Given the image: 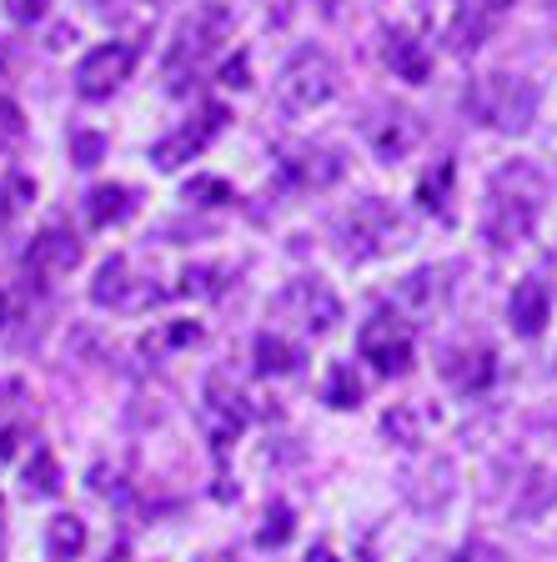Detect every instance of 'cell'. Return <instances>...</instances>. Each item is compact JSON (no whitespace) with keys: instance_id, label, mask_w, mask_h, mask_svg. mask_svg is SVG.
<instances>
[{"instance_id":"obj_1","label":"cell","mask_w":557,"mask_h":562,"mask_svg":"<svg viewBox=\"0 0 557 562\" xmlns=\"http://www.w3.org/2000/svg\"><path fill=\"white\" fill-rule=\"evenodd\" d=\"M467 111L488 126L508 131V136H523L537 121V86L523 76H482L477 86H467Z\"/></svg>"},{"instance_id":"obj_2","label":"cell","mask_w":557,"mask_h":562,"mask_svg":"<svg viewBox=\"0 0 557 562\" xmlns=\"http://www.w3.org/2000/svg\"><path fill=\"white\" fill-rule=\"evenodd\" d=\"M337 95V66H332V56L316 46H302L297 56L281 66L277 76V105L287 111V116H307V111H316V105H326Z\"/></svg>"},{"instance_id":"obj_3","label":"cell","mask_w":557,"mask_h":562,"mask_svg":"<svg viewBox=\"0 0 557 562\" xmlns=\"http://www.w3.org/2000/svg\"><path fill=\"white\" fill-rule=\"evenodd\" d=\"M397 236H402V222H397V211L382 196L352 201V211L342 216V251L352 261L382 257L387 246H397Z\"/></svg>"},{"instance_id":"obj_4","label":"cell","mask_w":557,"mask_h":562,"mask_svg":"<svg viewBox=\"0 0 557 562\" xmlns=\"http://www.w3.org/2000/svg\"><path fill=\"white\" fill-rule=\"evenodd\" d=\"M271 312H277L281 322H297L302 331H332L342 322V302L322 277H297L287 292L271 302Z\"/></svg>"},{"instance_id":"obj_5","label":"cell","mask_w":557,"mask_h":562,"mask_svg":"<svg viewBox=\"0 0 557 562\" xmlns=\"http://www.w3.org/2000/svg\"><path fill=\"white\" fill-rule=\"evenodd\" d=\"M226 35H232V11H226V5H216V0H207V5H197V11L181 21V31H176V41H171V56H166V66H171V70L197 66V60L211 56V50H216Z\"/></svg>"},{"instance_id":"obj_6","label":"cell","mask_w":557,"mask_h":562,"mask_svg":"<svg viewBox=\"0 0 557 562\" xmlns=\"http://www.w3.org/2000/svg\"><path fill=\"white\" fill-rule=\"evenodd\" d=\"M131 66H136V50L121 46V41H105V46L81 56V66H76V91H81L86 101H101V95H111L126 81Z\"/></svg>"},{"instance_id":"obj_7","label":"cell","mask_w":557,"mask_h":562,"mask_svg":"<svg viewBox=\"0 0 557 562\" xmlns=\"http://www.w3.org/2000/svg\"><path fill=\"white\" fill-rule=\"evenodd\" d=\"M361 357L382 376H406L412 372V341H406V327L397 316H371L361 327Z\"/></svg>"},{"instance_id":"obj_8","label":"cell","mask_w":557,"mask_h":562,"mask_svg":"<svg viewBox=\"0 0 557 562\" xmlns=\"http://www.w3.org/2000/svg\"><path fill=\"white\" fill-rule=\"evenodd\" d=\"M537 226V201H523V196H508V191H492L488 206H482V236L488 246H517L527 241Z\"/></svg>"},{"instance_id":"obj_9","label":"cell","mask_w":557,"mask_h":562,"mask_svg":"<svg viewBox=\"0 0 557 562\" xmlns=\"http://www.w3.org/2000/svg\"><path fill=\"white\" fill-rule=\"evenodd\" d=\"M221 126H226V111H221V105H207L197 126H181V131H171V136L156 140V146H152V161L161 166V171H176L181 161H191V156L207 151L211 136H216Z\"/></svg>"},{"instance_id":"obj_10","label":"cell","mask_w":557,"mask_h":562,"mask_svg":"<svg viewBox=\"0 0 557 562\" xmlns=\"http://www.w3.org/2000/svg\"><path fill=\"white\" fill-rule=\"evenodd\" d=\"M457 472L447 457H432V462H422V468H412L402 477V492H406V503L417 507V513H442V507L453 503V492H457Z\"/></svg>"},{"instance_id":"obj_11","label":"cell","mask_w":557,"mask_h":562,"mask_svg":"<svg viewBox=\"0 0 557 562\" xmlns=\"http://www.w3.org/2000/svg\"><path fill=\"white\" fill-rule=\"evenodd\" d=\"M81 261V241L70 232H41L31 241V251H25V271L31 277H41V281H56V277H70V267Z\"/></svg>"},{"instance_id":"obj_12","label":"cell","mask_w":557,"mask_h":562,"mask_svg":"<svg viewBox=\"0 0 557 562\" xmlns=\"http://www.w3.org/2000/svg\"><path fill=\"white\" fill-rule=\"evenodd\" d=\"M547 316H553V292H547L543 281H517V286H512V296H508L512 331L533 341V337H543Z\"/></svg>"},{"instance_id":"obj_13","label":"cell","mask_w":557,"mask_h":562,"mask_svg":"<svg viewBox=\"0 0 557 562\" xmlns=\"http://www.w3.org/2000/svg\"><path fill=\"white\" fill-rule=\"evenodd\" d=\"M442 302H447V271L442 267H417L397 281V306L406 316H432Z\"/></svg>"},{"instance_id":"obj_14","label":"cell","mask_w":557,"mask_h":562,"mask_svg":"<svg viewBox=\"0 0 557 562\" xmlns=\"http://www.w3.org/2000/svg\"><path fill=\"white\" fill-rule=\"evenodd\" d=\"M287 171H291V181H297V187L322 191V187H332V181L342 176V156L337 151H297L287 161Z\"/></svg>"},{"instance_id":"obj_15","label":"cell","mask_w":557,"mask_h":562,"mask_svg":"<svg viewBox=\"0 0 557 562\" xmlns=\"http://www.w3.org/2000/svg\"><path fill=\"white\" fill-rule=\"evenodd\" d=\"M387 66H392L402 81H427L432 56L422 50V41H412L406 31H392L387 35Z\"/></svg>"},{"instance_id":"obj_16","label":"cell","mask_w":557,"mask_h":562,"mask_svg":"<svg viewBox=\"0 0 557 562\" xmlns=\"http://www.w3.org/2000/svg\"><path fill=\"white\" fill-rule=\"evenodd\" d=\"M553 503H557V482L547 472H527V482H517V497H512V517L517 522H537Z\"/></svg>"},{"instance_id":"obj_17","label":"cell","mask_w":557,"mask_h":562,"mask_svg":"<svg viewBox=\"0 0 557 562\" xmlns=\"http://www.w3.org/2000/svg\"><path fill=\"white\" fill-rule=\"evenodd\" d=\"M412 140H417V121L406 116V111H392V116H382V126H371V151L382 156V161H397Z\"/></svg>"},{"instance_id":"obj_18","label":"cell","mask_w":557,"mask_h":562,"mask_svg":"<svg viewBox=\"0 0 557 562\" xmlns=\"http://www.w3.org/2000/svg\"><path fill=\"white\" fill-rule=\"evenodd\" d=\"M131 216V187H96L91 196H86V222L101 232V226H116V222H126Z\"/></svg>"},{"instance_id":"obj_19","label":"cell","mask_w":557,"mask_h":562,"mask_svg":"<svg viewBox=\"0 0 557 562\" xmlns=\"http://www.w3.org/2000/svg\"><path fill=\"white\" fill-rule=\"evenodd\" d=\"M81 548H86V522H81V517H70V513L51 517V522H46V552H51V562L81 558Z\"/></svg>"},{"instance_id":"obj_20","label":"cell","mask_w":557,"mask_h":562,"mask_svg":"<svg viewBox=\"0 0 557 562\" xmlns=\"http://www.w3.org/2000/svg\"><path fill=\"white\" fill-rule=\"evenodd\" d=\"M492 191H508V196H523V201H543L547 181L533 161H512V166H498L492 176Z\"/></svg>"},{"instance_id":"obj_21","label":"cell","mask_w":557,"mask_h":562,"mask_svg":"<svg viewBox=\"0 0 557 562\" xmlns=\"http://www.w3.org/2000/svg\"><path fill=\"white\" fill-rule=\"evenodd\" d=\"M126 292H131V267H126V257L101 261V271H96V281H91V302H96V306H126Z\"/></svg>"},{"instance_id":"obj_22","label":"cell","mask_w":557,"mask_h":562,"mask_svg":"<svg viewBox=\"0 0 557 562\" xmlns=\"http://www.w3.org/2000/svg\"><path fill=\"white\" fill-rule=\"evenodd\" d=\"M252 351H256V372H267V376H287V372H297V362H302V351L291 347V341L271 337V331H261Z\"/></svg>"},{"instance_id":"obj_23","label":"cell","mask_w":557,"mask_h":562,"mask_svg":"<svg viewBox=\"0 0 557 562\" xmlns=\"http://www.w3.org/2000/svg\"><path fill=\"white\" fill-rule=\"evenodd\" d=\"M25 492H31V497H56L60 492V468L46 447H35L31 462H25Z\"/></svg>"},{"instance_id":"obj_24","label":"cell","mask_w":557,"mask_h":562,"mask_svg":"<svg viewBox=\"0 0 557 562\" xmlns=\"http://www.w3.org/2000/svg\"><path fill=\"white\" fill-rule=\"evenodd\" d=\"M453 181H457V166L442 161L437 171H432L427 181L417 187V201H422L427 211H437V216H447V201H453Z\"/></svg>"},{"instance_id":"obj_25","label":"cell","mask_w":557,"mask_h":562,"mask_svg":"<svg viewBox=\"0 0 557 562\" xmlns=\"http://www.w3.org/2000/svg\"><path fill=\"white\" fill-rule=\"evenodd\" d=\"M357 402H361V382H357V372H352L347 362H337L332 372H326V407L347 412V407H357Z\"/></svg>"},{"instance_id":"obj_26","label":"cell","mask_w":557,"mask_h":562,"mask_svg":"<svg viewBox=\"0 0 557 562\" xmlns=\"http://www.w3.org/2000/svg\"><path fill=\"white\" fill-rule=\"evenodd\" d=\"M467 367H447V376H453L463 392H482V386L492 382V351H463Z\"/></svg>"},{"instance_id":"obj_27","label":"cell","mask_w":557,"mask_h":562,"mask_svg":"<svg viewBox=\"0 0 557 562\" xmlns=\"http://www.w3.org/2000/svg\"><path fill=\"white\" fill-rule=\"evenodd\" d=\"M488 31H492V15H488V11H472V5H463V15H457V25H453V46H457V50H477Z\"/></svg>"},{"instance_id":"obj_28","label":"cell","mask_w":557,"mask_h":562,"mask_svg":"<svg viewBox=\"0 0 557 562\" xmlns=\"http://www.w3.org/2000/svg\"><path fill=\"white\" fill-rule=\"evenodd\" d=\"M186 201H197V206H221V201H232V187L216 181V176H197V181H186Z\"/></svg>"},{"instance_id":"obj_29","label":"cell","mask_w":557,"mask_h":562,"mask_svg":"<svg viewBox=\"0 0 557 562\" xmlns=\"http://www.w3.org/2000/svg\"><path fill=\"white\" fill-rule=\"evenodd\" d=\"M105 156V136L101 131H70V161L76 166H96Z\"/></svg>"},{"instance_id":"obj_30","label":"cell","mask_w":557,"mask_h":562,"mask_svg":"<svg viewBox=\"0 0 557 562\" xmlns=\"http://www.w3.org/2000/svg\"><path fill=\"white\" fill-rule=\"evenodd\" d=\"M387 437H392V442H402V447H417L422 437H417V412L412 407H397V412H387Z\"/></svg>"},{"instance_id":"obj_31","label":"cell","mask_w":557,"mask_h":562,"mask_svg":"<svg viewBox=\"0 0 557 562\" xmlns=\"http://www.w3.org/2000/svg\"><path fill=\"white\" fill-rule=\"evenodd\" d=\"M287 538H291V507H271L261 532H256V542H261V548H281Z\"/></svg>"},{"instance_id":"obj_32","label":"cell","mask_w":557,"mask_h":562,"mask_svg":"<svg viewBox=\"0 0 557 562\" xmlns=\"http://www.w3.org/2000/svg\"><path fill=\"white\" fill-rule=\"evenodd\" d=\"M21 136H25V116H21V105L0 95V151H5V146H15Z\"/></svg>"},{"instance_id":"obj_33","label":"cell","mask_w":557,"mask_h":562,"mask_svg":"<svg viewBox=\"0 0 557 562\" xmlns=\"http://www.w3.org/2000/svg\"><path fill=\"white\" fill-rule=\"evenodd\" d=\"M46 5H51V0H11V21L35 25L41 15H46Z\"/></svg>"},{"instance_id":"obj_34","label":"cell","mask_w":557,"mask_h":562,"mask_svg":"<svg viewBox=\"0 0 557 562\" xmlns=\"http://www.w3.org/2000/svg\"><path fill=\"white\" fill-rule=\"evenodd\" d=\"M211 277H216V271H211V267H197V271H186V292L216 296V292H221V286H216V281H211Z\"/></svg>"},{"instance_id":"obj_35","label":"cell","mask_w":557,"mask_h":562,"mask_svg":"<svg viewBox=\"0 0 557 562\" xmlns=\"http://www.w3.org/2000/svg\"><path fill=\"white\" fill-rule=\"evenodd\" d=\"M221 81H226V86H252V66H246V56L226 60V70H221Z\"/></svg>"},{"instance_id":"obj_36","label":"cell","mask_w":557,"mask_h":562,"mask_svg":"<svg viewBox=\"0 0 557 562\" xmlns=\"http://www.w3.org/2000/svg\"><path fill=\"white\" fill-rule=\"evenodd\" d=\"M5 397H15V386H11V382H0V412H5Z\"/></svg>"},{"instance_id":"obj_37","label":"cell","mask_w":557,"mask_h":562,"mask_svg":"<svg viewBox=\"0 0 557 562\" xmlns=\"http://www.w3.org/2000/svg\"><path fill=\"white\" fill-rule=\"evenodd\" d=\"M86 5H91V11H105V0H86Z\"/></svg>"},{"instance_id":"obj_38","label":"cell","mask_w":557,"mask_h":562,"mask_svg":"<svg viewBox=\"0 0 557 562\" xmlns=\"http://www.w3.org/2000/svg\"><path fill=\"white\" fill-rule=\"evenodd\" d=\"M307 562H326V548H316V558H307Z\"/></svg>"},{"instance_id":"obj_39","label":"cell","mask_w":557,"mask_h":562,"mask_svg":"<svg viewBox=\"0 0 557 562\" xmlns=\"http://www.w3.org/2000/svg\"><path fill=\"white\" fill-rule=\"evenodd\" d=\"M0 327H5V296H0Z\"/></svg>"},{"instance_id":"obj_40","label":"cell","mask_w":557,"mask_h":562,"mask_svg":"<svg viewBox=\"0 0 557 562\" xmlns=\"http://www.w3.org/2000/svg\"><path fill=\"white\" fill-rule=\"evenodd\" d=\"M0 70H5V46H0Z\"/></svg>"},{"instance_id":"obj_41","label":"cell","mask_w":557,"mask_h":562,"mask_svg":"<svg viewBox=\"0 0 557 562\" xmlns=\"http://www.w3.org/2000/svg\"><path fill=\"white\" fill-rule=\"evenodd\" d=\"M146 5H156V0H146Z\"/></svg>"}]
</instances>
